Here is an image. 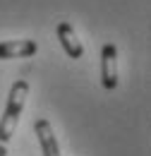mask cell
<instances>
[{"instance_id": "4", "label": "cell", "mask_w": 151, "mask_h": 156, "mask_svg": "<svg viewBox=\"0 0 151 156\" xmlns=\"http://www.w3.org/2000/svg\"><path fill=\"white\" fill-rule=\"evenodd\" d=\"M36 137H38V144H41V151L43 156H60V147H58V139H55V132H53V125L41 118L36 120Z\"/></svg>"}, {"instance_id": "6", "label": "cell", "mask_w": 151, "mask_h": 156, "mask_svg": "<svg viewBox=\"0 0 151 156\" xmlns=\"http://www.w3.org/2000/svg\"><path fill=\"white\" fill-rule=\"evenodd\" d=\"M0 156H7V147L5 144H0Z\"/></svg>"}, {"instance_id": "1", "label": "cell", "mask_w": 151, "mask_h": 156, "mask_svg": "<svg viewBox=\"0 0 151 156\" xmlns=\"http://www.w3.org/2000/svg\"><path fill=\"white\" fill-rule=\"evenodd\" d=\"M29 96V82L26 79H17L10 89V98H7V106H5V113L0 118V144H7L15 130H17L19 115H22V108L26 103Z\"/></svg>"}, {"instance_id": "3", "label": "cell", "mask_w": 151, "mask_h": 156, "mask_svg": "<svg viewBox=\"0 0 151 156\" xmlns=\"http://www.w3.org/2000/svg\"><path fill=\"white\" fill-rule=\"evenodd\" d=\"M38 43L29 39H17V41H0V60L10 58H31L36 55Z\"/></svg>"}, {"instance_id": "5", "label": "cell", "mask_w": 151, "mask_h": 156, "mask_svg": "<svg viewBox=\"0 0 151 156\" xmlns=\"http://www.w3.org/2000/svg\"><path fill=\"white\" fill-rule=\"evenodd\" d=\"M58 41L62 43V48H65V53L70 58L79 60L84 55V48H82V43H79V39H77V34H75L70 22H60L58 24Z\"/></svg>"}, {"instance_id": "2", "label": "cell", "mask_w": 151, "mask_h": 156, "mask_svg": "<svg viewBox=\"0 0 151 156\" xmlns=\"http://www.w3.org/2000/svg\"><path fill=\"white\" fill-rule=\"evenodd\" d=\"M101 82L108 91L118 87V48L113 43H106L101 51Z\"/></svg>"}]
</instances>
